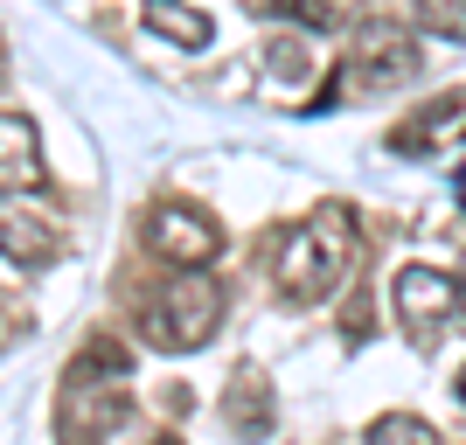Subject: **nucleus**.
Wrapping results in <instances>:
<instances>
[{
	"instance_id": "1",
	"label": "nucleus",
	"mask_w": 466,
	"mask_h": 445,
	"mask_svg": "<svg viewBox=\"0 0 466 445\" xmlns=\"http://www.w3.org/2000/svg\"><path fill=\"white\" fill-rule=\"evenodd\" d=\"M355 258H362V230L341 202H320L313 216L286 223L272 244V278H279V299L292 307H328L334 292L355 278Z\"/></svg>"
},
{
	"instance_id": "2",
	"label": "nucleus",
	"mask_w": 466,
	"mask_h": 445,
	"mask_svg": "<svg viewBox=\"0 0 466 445\" xmlns=\"http://www.w3.org/2000/svg\"><path fill=\"white\" fill-rule=\"evenodd\" d=\"M223 307H230L223 278H209V271H175V278H160L154 299L139 307V334H147V349H160V355H188L223 328Z\"/></svg>"
},
{
	"instance_id": "3",
	"label": "nucleus",
	"mask_w": 466,
	"mask_h": 445,
	"mask_svg": "<svg viewBox=\"0 0 466 445\" xmlns=\"http://www.w3.org/2000/svg\"><path fill=\"white\" fill-rule=\"evenodd\" d=\"M139 244L160 258L167 271H209L223 258V223H216L202 202H154L147 223H139Z\"/></svg>"
},
{
	"instance_id": "4",
	"label": "nucleus",
	"mask_w": 466,
	"mask_h": 445,
	"mask_svg": "<svg viewBox=\"0 0 466 445\" xmlns=\"http://www.w3.org/2000/svg\"><path fill=\"white\" fill-rule=\"evenodd\" d=\"M418 28L410 21H362L349 49V84L362 91H397V84L418 77Z\"/></svg>"
},
{
	"instance_id": "5",
	"label": "nucleus",
	"mask_w": 466,
	"mask_h": 445,
	"mask_svg": "<svg viewBox=\"0 0 466 445\" xmlns=\"http://www.w3.org/2000/svg\"><path fill=\"white\" fill-rule=\"evenodd\" d=\"M390 307H397V328H404L410 341H439L446 320L460 313V278H446V271L425 265V258H410V265L390 278Z\"/></svg>"
},
{
	"instance_id": "6",
	"label": "nucleus",
	"mask_w": 466,
	"mask_h": 445,
	"mask_svg": "<svg viewBox=\"0 0 466 445\" xmlns=\"http://www.w3.org/2000/svg\"><path fill=\"white\" fill-rule=\"evenodd\" d=\"M0 258L21 265V271H49L63 258L56 216H42L28 195H0Z\"/></svg>"
},
{
	"instance_id": "7",
	"label": "nucleus",
	"mask_w": 466,
	"mask_h": 445,
	"mask_svg": "<svg viewBox=\"0 0 466 445\" xmlns=\"http://www.w3.org/2000/svg\"><path fill=\"white\" fill-rule=\"evenodd\" d=\"M42 188V133L28 112H0V195Z\"/></svg>"
},
{
	"instance_id": "8",
	"label": "nucleus",
	"mask_w": 466,
	"mask_h": 445,
	"mask_svg": "<svg viewBox=\"0 0 466 445\" xmlns=\"http://www.w3.org/2000/svg\"><path fill=\"white\" fill-rule=\"evenodd\" d=\"M223 418H230V431H272V383H265V369H237L230 376Z\"/></svg>"
},
{
	"instance_id": "9",
	"label": "nucleus",
	"mask_w": 466,
	"mask_h": 445,
	"mask_svg": "<svg viewBox=\"0 0 466 445\" xmlns=\"http://www.w3.org/2000/svg\"><path fill=\"white\" fill-rule=\"evenodd\" d=\"M139 21H147V28H154V35H167L175 42V49H209V15H202V7H175V0H147V7H139Z\"/></svg>"
},
{
	"instance_id": "10",
	"label": "nucleus",
	"mask_w": 466,
	"mask_h": 445,
	"mask_svg": "<svg viewBox=\"0 0 466 445\" xmlns=\"http://www.w3.org/2000/svg\"><path fill=\"white\" fill-rule=\"evenodd\" d=\"M362 445H446V439H439L418 410H383V418H370Z\"/></svg>"
},
{
	"instance_id": "11",
	"label": "nucleus",
	"mask_w": 466,
	"mask_h": 445,
	"mask_svg": "<svg viewBox=\"0 0 466 445\" xmlns=\"http://www.w3.org/2000/svg\"><path fill=\"white\" fill-rule=\"evenodd\" d=\"M410 28L439 42H466V0H410Z\"/></svg>"
},
{
	"instance_id": "12",
	"label": "nucleus",
	"mask_w": 466,
	"mask_h": 445,
	"mask_svg": "<svg viewBox=\"0 0 466 445\" xmlns=\"http://www.w3.org/2000/svg\"><path fill=\"white\" fill-rule=\"evenodd\" d=\"M431 118H418V126H404L397 133V147H431V139H446L452 126L466 118V97H439V105H425Z\"/></svg>"
},
{
	"instance_id": "13",
	"label": "nucleus",
	"mask_w": 466,
	"mask_h": 445,
	"mask_svg": "<svg viewBox=\"0 0 466 445\" xmlns=\"http://www.w3.org/2000/svg\"><path fill=\"white\" fill-rule=\"evenodd\" d=\"M126 362H133V355H126V341L97 334L91 349L77 355V369H70V376H77V383H97V376H126Z\"/></svg>"
},
{
	"instance_id": "14",
	"label": "nucleus",
	"mask_w": 466,
	"mask_h": 445,
	"mask_svg": "<svg viewBox=\"0 0 466 445\" xmlns=\"http://www.w3.org/2000/svg\"><path fill=\"white\" fill-rule=\"evenodd\" d=\"M299 56H307L299 42H272V70H279V77H292V70H299Z\"/></svg>"
},
{
	"instance_id": "15",
	"label": "nucleus",
	"mask_w": 466,
	"mask_h": 445,
	"mask_svg": "<svg viewBox=\"0 0 466 445\" xmlns=\"http://www.w3.org/2000/svg\"><path fill=\"white\" fill-rule=\"evenodd\" d=\"M460 307H466V251H460Z\"/></svg>"
},
{
	"instance_id": "16",
	"label": "nucleus",
	"mask_w": 466,
	"mask_h": 445,
	"mask_svg": "<svg viewBox=\"0 0 466 445\" xmlns=\"http://www.w3.org/2000/svg\"><path fill=\"white\" fill-rule=\"evenodd\" d=\"M460 404H466V362H460Z\"/></svg>"
},
{
	"instance_id": "17",
	"label": "nucleus",
	"mask_w": 466,
	"mask_h": 445,
	"mask_svg": "<svg viewBox=\"0 0 466 445\" xmlns=\"http://www.w3.org/2000/svg\"><path fill=\"white\" fill-rule=\"evenodd\" d=\"M147 445H181V439H147Z\"/></svg>"
},
{
	"instance_id": "18",
	"label": "nucleus",
	"mask_w": 466,
	"mask_h": 445,
	"mask_svg": "<svg viewBox=\"0 0 466 445\" xmlns=\"http://www.w3.org/2000/svg\"><path fill=\"white\" fill-rule=\"evenodd\" d=\"M0 77H7V63H0Z\"/></svg>"
}]
</instances>
